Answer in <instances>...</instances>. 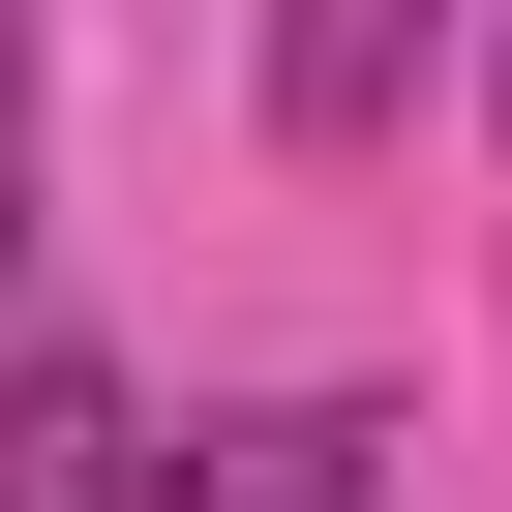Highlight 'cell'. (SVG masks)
<instances>
[{
	"label": "cell",
	"mask_w": 512,
	"mask_h": 512,
	"mask_svg": "<svg viewBox=\"0 0 512 512\" xmlns=\"http://www.w3.org/2000/svg\"><path fill=\"white\" fill-rule=\"evenodd\" d=\"M151 512H392V392H272V422H211Z\"/></svg>",
	"instance_id": "cell-1"
},
{
	"label": "cell",
	"mask_w": 512,
	"mask_h": 512,
	"mask_svg": "<svg viewBox=\"0 0 512 512\" xmlns=\"http://www.w3.org/2000/svg\"><path fill=\"white\" fill-rule=\"evenodd\" d=\"M0 302H31V0H0Z\"/></svg>",
	"instance_id": "cell-4"
},
{
	"label": "cell",
	"mask_w": 512,
	"mask_h": 512,
	"mask_svg": "<svg viewBox=\"0 0 512 512\" xmlns=\"http://www.w3.org/2000/svg\"><path fill=\"white\" fill-rule=\"evenodd\" d=\"M422 31H452V0H272V121L302 151H392L422 121Z\"/></svg>",
	"instance_id": "cell-2"
},
{
	"label": "cell",
	"mask_w": 512,
	"mask_h": 512,
	"mask_svg": "<svg viewBox=\"0 0 512 512\" xmlns=\"http://www.w3.org/2000/svg\"><path fill=\"white\" fill-rule=\"evenodd\" d=\"M0 512H151V422H121V362H0Z\"/></svg>",
	"instance_id": "cell-3"
}]
</instances>
